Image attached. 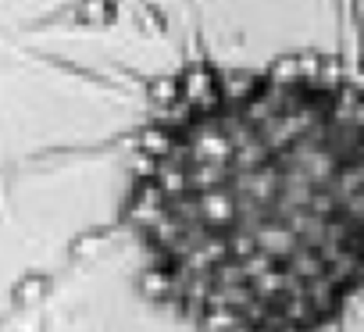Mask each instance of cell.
Returning a JSON list of instances; mask_svg holds the SVG:
<instances>
[{
  "label": "cell",
  "instance_id": "6da1fadb",
  "mask_svg": "<svg viewBox=\"0 0 364 332\" xmlns=\"http://www.w3.org/2000/svg\"><path fill=\"white\" fill-rule=\"evenodd\" d=\"M122 225L193 332H325L364 296V75L186 65L136 136Z\"/></svg>",
  "mask_w": 364,
  "mask_h": 332
}]
</instances>
